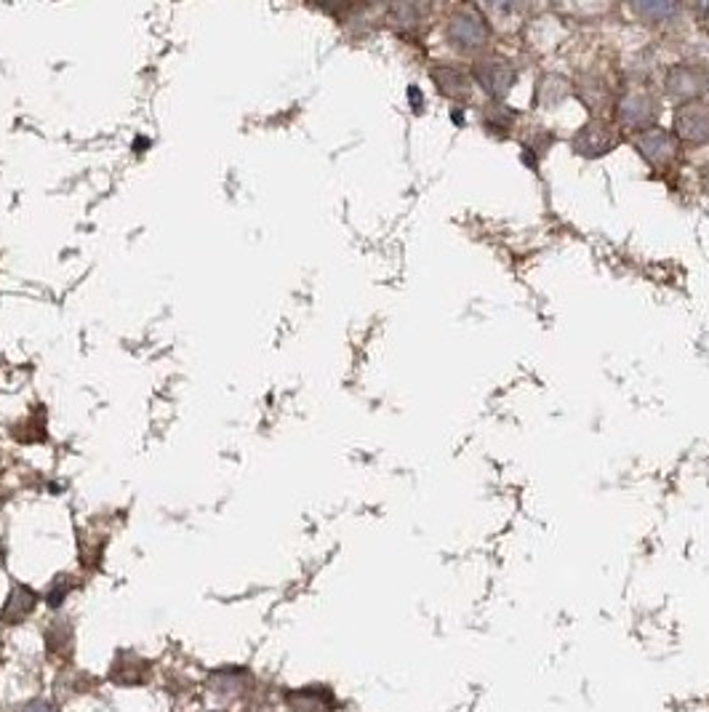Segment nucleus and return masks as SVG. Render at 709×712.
<instances>
[{"label": "nucleus", "instance_id": "f257e3e1", "mask_svg": "<svg viewBox=\"0 0 709 712\" xmlns=\"http://www.w3.org/2000/svg\"><path fill=\"white\" fill-rule=\"evenodd\" d=\"M491 22L475 5H456L445 19V41L462 54H483L491 43Z\"/></svg>", "mask_w": 709, "mask_h": 712}, {"label": "nucleus", "instance_id": "f03ea898", "mask_svg": "<svg viewBox=\"0 0 709 712\" xmlns=\"http://www.w3.org/2000/svg\"><path fill=\"white\" fill-rule=\"evenodd\" d=\"M473 84H478L494 102H501L514 89L518 84V65L510 59V56L501 54H480L478 59L473 62Z\"/></svg>", "mask_w": 709, "mask_h": 712}, {"label": "nucleus", "instance_id": "7ed1b4c3", "mask_svg": "<svg viewBox=\"0 0 709 712\" xmlns=\"http://www.w3.org/2000/svg\"><path fill=\"white\" fill-rule=\"evenodd\" d=\"M709 89V67L699 59H680L664 73V91L675 102H696Z\"/></svg>", "mask_w": 709, "mask_h": 712}, {"label": "nucleus", "instance_id": "20e7f679", "mask_svg": "<svg viewBox=\"0 0 709 712\" xmlns=\"http://www.w3.org/2000/svg\"><path fill=\"white\" fill-rule=\"evenodd\" d=\"M658 112H662V104L658 99L651 93L649 89H627L621 93V99L617 102V123L619 129L630 131L632 136L640 134V131L656 126Z\"/></svg>", "mask_w": 709, "mask_h": 712}, {"label": "nucleus", "instance_id": "39448f33", "mask_svg": "<svg viewBox=\"0 0 709 712\" xmlns=\"http://www.w3.org/2000/svg\"><path fill=\"white\" fill-rule=\"evenodd\" d=\"M632 142H635L640 158H643L649 166H654L656 171H667V168H673L677 160H680L683 145L673 134V129H664L656 123V126L640 131V134L632 136Z\"/></svg>", "mask_w": 709, "mask_h": 712}, {"label": "nucleus", "instance_id": "423d86ee", "mask_svg": "<svg viewBox=\"0 0 709 712\" xmlns=\"http://www.w3.org/2000/svg\"><path fill=\"white\" fill-rule=\"evenodd\" d=\"M673 134L680 140V145L707 147L709 145V102L696 99V102L677 104L673 115Z\"/></svg>", "mask_w": 709, "mask_h": 712}, {"label": "nucleus", "instance_id": "0eeeda50", "mask_svg": "<svg viewBox=\"0 0 709 712\" xmlns=\"http://www.w3.org/2000/svg\"><path fill=\"white\" fill-rule=\"evenodd\" d=\"M617 145V129L603 121V118H592V121H587L585 126L576 129L574 136H570V147H574V153L581 155V158H603V155L611 153Z\"/></svg>", "mask_w": 709, "mask_h": 712}, {"label": "nucleus", "instance_id": "6e6552de", "mask_svg": "<svg viewBox=\"0 0 709 712\" xmlns=\"http://www.w3.org/2000/svg\"><path fill=\"white\" fill-rule=\"evenodd\" d=\"M430 75L437 84V91H441L443 97L454 99V102H464V99H469V93H473V75L459 67V62H435V65L430 67Z\"/></svg>", "mask_w": 709, "mask_h": 712}, {"label": "nucleus", "instance_id": "1a4fd4ad", "mask_svg": "<svg viewBox=\"0 0 709 712\" xmlns=\"http://www.w3.org/2000/svg\"><path fill=\"white\" fill-rule=\"evenodd\" d=\"M570 93V80L563 78L557 73H544L542 78L536 80V102L544 104V108H552V104L563 102Z\"/></svg>", "mask_w": 709, "mask_h": 712}, {"label": "nucleus", "instance_id": "9d476101", "mask_svg": "<svg viewBox=\"0 0 709 712\" xmlns=\"http://www.w3.org/2000/svg\"><path fill=\"white\" fill-rule=\"evenodd\" d=\"M579 97L585 99L587 110H600L603 104H611V86L600 75H585L579 80Z\"/></svg>", "mask_w": 709, "mask_h": 712}, {"label": "nucleus", "instance_id": "9b49d317", "mask_svg": "<svg viewBox=\"0 0 709 712\" xmlns=\"http://www.w3.org/2000/svg\"><path fill=\"white\" fill-rule=\"evenodd\" d=\"M632 11L643 19V22H669V19L677 16L680 5L675 3H656V0H645V3H632Z\"/></svg>", "mask_w": 709, "mask_h": 712}, {"label": "nucleus", "instance_id": "f8f14e48", "mask_svg": "<svg viewBox=\"0 0 709 712\" xmlns=\"http://www.w3.org/2000/svg\"><path fill=\"white\" fill-rule=\"evenodd\" d=\"M705 11H707V16H709V5H707V9H705Z\"/></svg>", "mask_w": 709, "mask_h": 712}]
</instances>
